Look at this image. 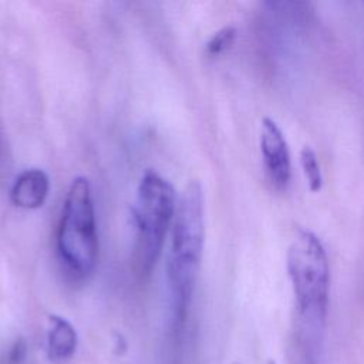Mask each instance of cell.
<instances>
[{
    "label": "cell",
    "mask_w": 364,
    "mask_h": 364,
    "mask_svg": "<svg viewBox=\"0 0 364 364\" xmlns=\"http://www.w3.org/2000/svg\"><path fill=\"white\" fill-rule=\"evenodd\" d=\"M300 166L303 169L309 189L313 193L320 192L323 188V183H324V178H323L321 168H320V164L317 159V154L310 145H304L300 149Z\"/></svg>",
    "instance_id": "ba28073f"
},
{
    "label": "cell",
    "mask_w": 364,
    "mask_h": 364,
    "mask_svg": "<svg viewBox=\"0 0 364 364\" xmlns=\"http://www.w3.org/2000/svg\"><path fill=\"white\" fill-rule=\"evenodd\" d=\"M237 30L235 26H225L219 28L206 43V53L209 55H219L226 51L235 41Z\"/></svg>",
    "instance_id": "9c48e42d"
},
{
    "label": "cell",
    "mask_w": 364,
    "mask_h": 364,
    "mask_svg": "<svg viewBox=\"0 0 364 364\" xmlns=\"http://www.w3.org/2000/svg\"><path fill=\"white\" fill-rule=\"evenodd\" d=\"M11 361H16V360H20L23 357V353H24V346L21 343H17L11 351Z\"/></svg>",
    "instance_id": "30bf717a"
},
{
    "label": "cell",
    "mask_w": 364,
    "mask_h": 364,
    "mask_svg": "<svg viewBox=\"0 0 364 364\" xmlns=\"http://www.w3.org/2000/svg\"><path fill=\"white\" fill-rule=\"evenodd\" d=\"M50 182L44 171L33 168L21 172L10 192L13 203L23 209L40 208L48 193Z\"/></svg>",
    "instance_id": "8992f818"
},
{
    "label": "cell",
    "mask_w": 364,
    "mask_h": 364,
    "mask_svg": "<svg viewBox=\"0 0 364 364\" xmlns=\"http://www.w3.org/2000/svg\"><path fill=\"white\" fill-rule=\"evenodd\" d=\"M267 364H276V363H274V361H269Z\"/></svg>",
    "instance_id": "8fae6325"
},
{
    "label": "cell",
    "mask_w": 364,
    "mask_h": 364,
    "mask_svg": "<svg viewBox=\"0 0 364 364\" xmlns=\"http://www.w3.org/2000/svg\"><path fill=\"white\" fill-rule=\"evenodd\" d=\"M205 245V196L199 181H189L176 203L166 262L175 326L185 321Z\"/></svg>",
    "instance_id": "7a4b0ae2"
},
{
    "label": "cell",
    "mask_w": 364,
    "mask_h": 364,
    "mask_svg": "<svg viewBox=\"0 0 364 364\" xmlns=\"http://www.w3.org/2000/svg\"><path fill=\"white\" fill-rule=\"evenodd\" d=\"M286 270L297 311L299 341L313 357L321 344L330 296L328 257L314 232L296 229L286 252Z\"/></svg>",
    "instance_id": "6da1fadb"
},
{
    "label": "cell",
    "mask_w": 364,
    "mask_h": 364,
    "mask_svg": "<svg viewBox=\"0 0 364 364\" xmlns=\"http://www.w3.org/2000/svg\"><path fill=\"white\" fill-rule=\"evenodd\" d=\"M176 210V193L172 183L152 169H146L139 181L134 205L136 228L135 269L141 276L149 274L155 266Z\"/></svg>",
    "instance_id": "3957f363"
},
{
    "label": "cell",
    "mask_w": 364,
    "mask_h": 364,
    "mask_svg": "<svg viewBox=\"0 0 364 364\" xmlns=\"http://www.w3.org/2000/svg\"><path fill=\"white\" fill-rule=\"evenodd\" d=\"M57 249L61 262L75 277L88 276L98 256V236L90 181L73 179L58 228Z\"/></svg>",
    "instance_id": "277c9868"
},
{
    "label": "cell",
    "mask_w": 364,
    "mask_h": 364,
    "mask_svg": "<svg viewBox=\"0 0 364 364\" xmlns=\"http://www.w3.org/2000/svg\"><path fill=\"white\" fill-rule=\"evenodd\" d=\"M50 328L47 336V353L50 361L55 364L67 363L77 348V331L64 317L51 314L48 317Z\"/></svg>",
    "instance_id": "52a82bcc"
},
{
    "label": "cell",
    "mask_w": 364,
    "mask_h": 364,
    "mask_svg": "<svg viewBox=\"0 0 364 364\" xmlns=\"http://www.w3.org/2000/svg\"><path fill=\"white\" fill-rule=\"evenodd\" d=\"M259 146L264 172L276 189H286L291 179V158L282 128L270 117L260 121Z\"/></svg>",
    "instance_id": "5b68a950"
}]
</instances>
